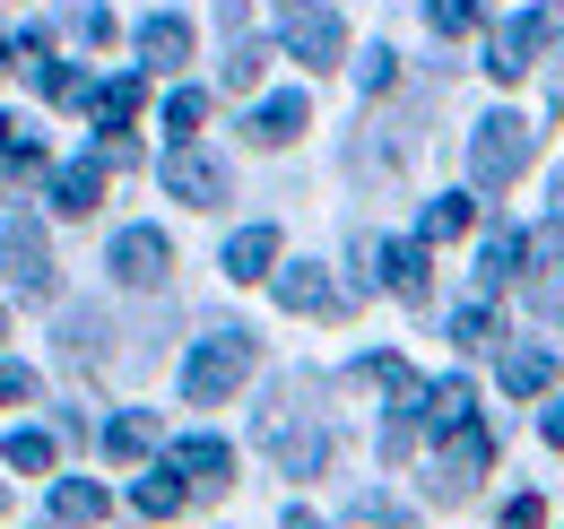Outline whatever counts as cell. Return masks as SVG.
I'll use <instances>...</instances> for the list:
<instances>
[{"label":"cell","mask_w":564,"mask_h":529,"mask_svg":"<svg viewBox=\"0 0 564 529\" xmlns=\"http://www.w3.org/2000/svg\"><path fill=\"white\" fill-rule=\"evenodd\" d=\"M243 374H252V331H217L192 347V365H183V399L192 408H217V399L243 391Z\"/></svg>","instance_id":"obj_1"},{"label":"cell","mask_w":564,"mask_h":529,"mask_svg":"<svg viewBox=\"0 0 564 529\" xmlns=\"http://www.w3.org/2000/svg\"><path fill=\"white\" fill-rule=\"evenodd\" d=\"M530 148H539V131H530L521 114H487V122L469 131V174H478V192H503V183L530 165Z\"/></svg>","instance_id":"obj_2"},{"label":"cell","mask_w":564,"mask_h":529,"mask_svg":"<svg viewBox=\"0 0 564 529\" xmlns=\"http://www.w3.org/2000/svg\"><path fill=\"white\" fill-rule=\"evenodd\" d=\"M279 44L304 69H330L348 53V26H339V9H322V0H279Z\"/></svg>","instance_id":"obj_3"},{"label":"cell","mask_w":564,"mask_h":529,"mask_svg":"<svg viewBox=\"0 0 564 529\" xmlns=\"http://www.w3.org/2000/svg\"><path fill=\"white\" fill-rule=\"evenodd\" d=\"M0 261H9V287H18L26 304H44V295L62 287V278H53V244H44V226H35V217H9Z\"/></svg>","instance_id":"obj_4"},{"label":"cell","mask_w":564,"mask_h":529,"mask_svg":"<svg viewBox=\"0 0 564 529\" xmlns=\"http://www.w3.org/2000/svg\"><path fill=\"white\" fill-rule=\"evenodd\" d=\"M105 269H113L122 287H165V278H174V244H165L156 226H122L113 252H105Z\"/></svg>","instance_id":"obj_5"},{"label":"cell","mask_w":564,"mask_h":529,"mask_svg":"<svg viewBox=\"0 0 564 529\" xmlns=\"http://www.w3.org/2000/svg\"><path fill=\"white\" fill-rule=\"evenodd\" d=\"M165 192L183 199V208H217V199H226V165L200 156V148H174V156H165Z\"/></svg>","instance_id":"obj_6"},{"label":"cell","mask_w":564,"mask_h":529,"mask_svg":"<svg viewBox=\"0 0 564 529\" xmlns=\"http://www.w3.org/2000/svg\"><path fill=\"white\" fill-rule=\"evenodd\" d=\"M487 461H495V434L478 425V417L443 434V486H452V495H469V486L487 477Z\"/></svg>","instance_id":"obj_7"},{"label":"cell","mask_w":564,"mask_h":529,"mask_svg":"<svg viewBox=\"0 0 564 529\" xmlns=\"http://www.w3.org/2000/svg\"><path fill=\"white\" fill-rule=\"evenodd\" d=\"M539 44H547V18H539V9H521L512 26H495V44H487V69H495V78H521Z\"/></svg>","instance_id":"obj_8"},{"label":"cell","mask_w":564,"mask_h":529,"mask_svg":"<svg viewBox=\"0 0 564 529\" xmlns=\"http://www.w3.org/2000/svg\"><path fill=\"white\" fill-rule=\"evenodd\" d=\"M304 122H313V96H295V87H286V96H261V105H252V122H243V131L261 139V148H286Z\"/></svg>","instance_id":"obj_9"},{"label":"cell","mask_w":564,"mask_h":529,"mask_svg":"<svg viewBox=\"0 0 564 529\" xmlns=\"http://www.w3.org/2000/svg\"><path fill=\"white\" fill-rule=\"evenodd\" d=\"M174 477H183V486H226V477H235V452H226V443H217V434H192V443H174Z\"/></svg>","instance_id":"obj_10"},{"label":"cell","mask_w":564,"mask_h":529,"mask_svg":"<svg viewBox=\"0 0 564 529\" xmlns=\"http://www.w3.org/2000/svg\"><path fill=\"white\" fill-rule=\"evenodd\" d=\"M279 304H286V313H339L348 295H339L313 261H295V269H279Z\"/></svg>","instance_id":"obj_11"},{"label":"cell","mask_w":564,"mask_h":529,"mask_svg":"<svg viewBox=\"0 0 564 529\" xmlns=\"http://www.w3.org/2000/svg\"><path fill=\"white\" fill-rule=\"evenodd\" d=\"M140 62L148 69H183V62H192V26H183L174 9H156V18L140 26Z\"/></svg>","instance_id":"obj_12"},{"label":"cell","mask_w":564,"mask_h":529,"mask_svg":"<svg viewBox=\"0 0 564 529\" xmlns=\"http://www.w3.org/2000/svg\"><path fill=\"white\" fill-rule=\"evenodd\" d=\"M96 199H105V156H78V165L53 174V208H62V217H87Z\"/></svg>","instance_id":"obj_13"},{"label":"cell","mask_w":564,"mask_h":529,"mask_svg":"<svg viewBox=\"0 0 564 529\" xmlns=\"http://www.w3.org/2000/svg\"><path fill=\"white\" fill-rule=\"evenodd\" d=\"M373 269L391 278L400 304H425V244H373Z\"/></svg>","instance_id":"obj_14"},{"label":"cell","mask_w":564,"mask_h":529,"mask_svg":"<svg viewBox=\"0 0 564 529\" xmlns=\"http://www.w3.org/2000/svg\"><path fill=\"white\" fill-rule=\"evenodd\" d=\"M279 261V226H243V235H226V278L243 287V278H270Z\"/></svg>","instance_id":"obj_15"},{"label":"cell","mask_w":564,"mask_h":529,"mask_svg":"<svg viewBox=\"0 0 564 529\" xmlns=\"http://www.w3.org/2000/svg\"><path fill=\"white\" fill-rule=\"evenodd\" d=\"M53 521L62 529H96L105 521V486H96V477H62V486H53Z\"/></svg>","instance_id":"obj_16"},{"label":"cell","mask_w":564,"mask_h":529,"mask_svg":"<svg viewBox=\"0 0 564 529\" xmlns=\"http://www.w3.org/2000/svg\"><path fill=\"white\" fill-rule=\"evenodd\" d=\"M547 382H556V356L547 347H503V391L512 399H539Z\"/></svg>","instance_id":"obj_17"},{"label":"cell","mask_w":564,"mask_h":529,"mask_svg":"<svg viewBox=\"0 0 564 529\" xmlns=\"http://www.w3.org/2000/svg\"><path fill=\"white\" fill-rule=\"evenodd\" d=\"M105 452H113V461H148V452H156V417H148V408H122V417L105 425Z\"/></svg>","instance_id":"obj_18"},{"label":"cell","mask_w":564,"mask_h":529,"mask_svg":"<svg viewBox=\"0 0 564 529\" xmlns=\"http://www.w3.org/2000/svg\"><path fill=\"white\" fill-rule=\"evenodd\" d=\"M183 495H192V486H183L174 468H148L140 486H131V504H140L148 521H174V512H183Z\"/></svg>","instance_id":"obj_19"},{"label":"cell","mask_w":564,"mask_h":529,"mask_svg":"<svg viewBox=\"0 0 564 529\" xmlns=\"http://www.w3.org/2000/svg\"><path fill=\"white\" fill-rule=\"evenodd\" d=\"M469 226H478V199L469 192H443L425 208V244H452V235H469Z\"/></svg>","instance_id":"obj_20"},{"label":"cell","mask_w":564,"mask_h":529,"mask_svg":"<svg viewBox=\"0 0 564 529\" xmlns=\"http://www.w3.org/2000/svg\"><path fill=\"white\" fill-rule=\"evenodd\" d=\"M87 105H96V131H122V122L140 114V78H113V87H96Z\"/></svg>","instance_id":"obj_21"},{"label":"cell","mask_w":564,"mask_h":529,"mask_svg":"<svg viewBox=\"0 0 564 529\" xmlns=\"http://www.w3.org/2000/svg\"><path fill=\"white\" fill-rule=\"evenodd\" d=\"M521 269H530V235H512V226L487 235V278H495V287H503V278H521Z\"/></svg>","instance_id":"obj_22"},{"label":"cell","mask_w":564,"mask_h":529,"mask_svg":"<svg viewBox=\"0 0 564 529\" xmlns=\"http://www.w3.org/2000/svg\"><path fill=\"white\" fill-rule=\"evenodd\" d=\"M200 114H209V96H200V87H174V96H165V131H174V148H192Z\"/></svg>","instance_id":"obj_23"},{"label":"cell","mask_w":564,"mask_h":529,"mask_svg":"<svg viewBox=\"0 0 564 529\" xmlns=\"http://www.w3.org/2000/svg\"><path fill=\"white\" fill-rule=\"evenodd\" d=\"M9 468L44 477V468H53V434H44V425H18V434H9Z\"/></svg>","instance_id":"obj_24"},{"label":"cell","mask_w":564,"mask_h":529,"mask_svg":"<svg viewBox=\"0 0 564 529\" xmlns=\"http://www.w3.org/2000/svg\"><path fill=\"white\" fill-rule=\"evenodd\" d=\"M478 18H487L478 0H425V26H434V35H469Z\"/></svg>","instance_id":"obj_25"},{"label":"cell","mask_w":564,"mask_h":529,"mask_svg":"<svg viewBox=\"0 0 564 529\" xmlns=\"http://www.w3.org/2000/svg\"><path fill=\"white\" fill-rule=\"evenodd\" d=\"M261 69H270V53H261V44H252V35H243V44H235V53H226V87H235V96H243V87H261Z\"/></svg>","instance_id":"obj_26"},{"label":"cell","mask_w":564,"mask_h":529,"mask_svg":"<svg viewBox=\"0 0 564 529\" xmlns=\"http://www.w3.org/2000/svg\"><path fill=\"white\" fill-rule=\"evenodd\" d=\"M434 417H443V434L469 425V417H478V391H469V382H434Z\"/></svg>","instance_id":"obj_27"},{"label":"cell","mask_w":564,"mask_h":529,"mask_svg":"<svg viewBox=\"0 0 564 529\" xmlns=\"http://www.w3.org/2000/svg\"><path fill=\"white\" fill-rule=\"evenodd\" d=\"M452 338H460V347H495V304H460V313H452Z\"/></svg>","instance_id":"obj_28"},{"label":"cell","mask_w":564,"mask_h":529,"mask_svg":"<svg viewBox=\"0 0 564 529\" xmlns=\"http://www.w3.org/2000/svg\"><path fill=\"white\" fill-rule=\"evenodd\" d=\"M44 96H53V105H87L96 87H87V78H78L70 62H44Z\"/></svg>","instance_id":"obj_29"},{"label":"cell","mask_w":564,"mask_h":529,"mask_svg":"<svg viewBox=\"0 0 564 529\" xmlns=\"http://www.w3.org/2000/svg\"><path fill=\"white\" fill-rule=\"evenodd\" d=\"M356 78H365V96H391V78H400V53H391V44H373Z\"/></svg>","instance_id":"obj_30"},{"label":"cell","mask_w":564,"mask_h":529,"mask_svg":"<svg viewBox=\"0 0 564 529\" xmlns=\"http://www.w3.org/2000/svg\"><path fill=\"white\" fill-rule=\"evenodd\" d=\"M70 35H87V44H113V18H105L96 0H78V9H70Z\"/></svg>","instance_id":"obj_31"},{"label":"cell","mask_w":564,"mask_h":529,"mask_svg":"<svg viewBox=\"0 0 564 529\" xmlns=\"http://www.w3.org/2000/svg\"><path fill=\"white\" fill-rule=\"evenodd\" d=\"M503 529H547V504H539V495H512V504H503Z\"/></svg>","instance_id":"obj_32"},{"label":"cell","mask_w":564,"mask_h":529,"mask_svg":"<svg viewBox=\"0 0 564 529\" xmlns=\"http://www.w3.org/2000/svg\"><path fill=\"white\" fill-rule=\"evenodd\" d=\"M9 399H35V374H26V365H0V408H9Z\"/></svg>","instance_id":"obj_33"},{"label":"cell","mask_w":564,"mask_h":529,"mask_svg":"<svg viewBox=\"0 0 564 529\" xmlns=\"http://www.w3.org/2000/svg\"><path fill=\"white\" fill-rule=\"evenodd\" d=\"M547 443H556V452H564V399H556V408H547Z\"/></svg>","instance_id":"obj_34"},{"label":"cell","mask_w":564,"mask_h":529,"mask_svg":"<svg viewBox=\"0 0 564 529\" xmlns=\"http://www.w3.org/2000/svg\"><path fill=\"white\" fill-rule=\"evenodd\" d=\"M286 529H322V521H313V512H304V504H295V512H286Z\"/></svg>","instance_id":"obj_35"},{"label":"cell","mask_w":564,"mask_h":529,"mask_svg":"<svg viewBox=\"0 0 564 529\" xmlns=\"http://www.w3.org/2000/svg\"><path fill=\"white\" fill-rule=\"evenodd\" d=\"M0 69H18V44H9V35H0Z\"/></svg>","instance_id":"obj_36"},{"label":"cell","mask_w":564,"mask_h":529,"mask_svg":"<svg viewBox=\"0 0 564 529\" xmlns=\"http://www.w3.org/2000/svg\"><path fill=\"white\" fill-rule=\"evenodd\" d=\"M556 217H564V165H556Z\"/></svg>","instance_id":"obj_37"},{"label":"cell","mask_w":564,"mask_h":529,"mask_svg":"<svg viewBox=\"0 0 564 529\" xmlns=\"http://www.w3.org/2000/svg\"><path fill=\"white\" fill-rule=\"evenodd\" d=\"M0 512H9V495H0Z\"/></svg>","instance_id":"obj_38"}]
</instances>
